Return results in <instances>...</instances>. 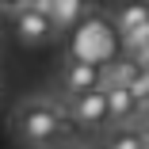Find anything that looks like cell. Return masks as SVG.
Masks as SVG:
<instances>
[{"label": "cell", "mask_w": 149, "mask_h": 149, "mask_svg": "<svg viewBox=\"0 0 149 149\" xmlns=\"http://www.w3.org/2000/svg\"><path fill=\"white\" fill-rule=\"evenodd\" d=\"M103 149H149V138L141 134V126H115Z\"/></svg>", "instance_id": "cell-9"}, {"label": "cell", "mask_w": 149, "mask_h": 149, "mask_svg": "<svg viewBox=\"0 0 149 149\" xmlns=\"http://www.w3.org/2000/svg\"><path fill=\"white\" fill-rule=\"evenodd\" d=\"M103 92H107V123H115V126H130V118L138 115L134 96L126 92V88H115V84H103Z\"/></svg>", "instance_id": "cell-6"}, {"label": "cell", "mask_w": 149, "mask_h": 149, "mask_svg": "<svg viewBox=\"0 0 149 149\" xmlns=\"http://www.w3.org/2000/svg\"><path fill=\"white\" fill-rule=\"evenodd\" d=\"M12 35L23 46H46L57 35L50 23V0H23V8L12 15Z\"/></svg>", "instance_id": "cell-3"}, {"label": "cell", "mask_w": 149, "mask_h": 149, "mask_svg": "<svg viewBox=\"0 0 149 149\" xmlns=\"http://www.w3.org/2000/svg\"><path fill=\"white\" fill-rule=\"evenodd\" d=\"M96 88H103V73H100V69H88V65L65 61V69H61V92H65L69 100L88 96V92H96Z\"/></svg>", "instance_id": "cell-5"}, {"label": "cell", "mask_w": 149, "mask_h": 149, "mask_svg": "<svg viewBox=\"0 0 149 149\" xmlns=\"http://www.w3.org/2000/svg\"><path fill=\"white\" fill-rule=\"evenodd\" d=\"M134 61H138V65H141V69H149V46H145V50H141V54H138V57H134Z\"/></svg>", "instance_id": "cell-12"}, {"label": "cell", "mask_w": 149, "mask_h": 149, "mask_svg": "<svg viewBox=\"0 0 149 149\" xmlns=\"http://www.w3.org/2000/svg\"><path fill=\"white\" fill-rule=\"evenodd\" d=\"M138 126H141V134L149 138V107H145V111H138Z\"/></svg>", "instance_id": "cell-11"}, {"label": "cell", "mask_w": 149, "mask_h": 149, "mask_svg": "<svg viewBox=\"0 0 149 149\" xmlns=\"http://www.w3.org/2000/svg\"><path fill=\"white\" fill-rule=\"evenodd\" d=\"M126 92L134 96V103H138V111H141V107L149 103V69H141V73L134 77V84L126 88Z\"/></svg>", "instance_id": "cell-10"}, {"label": "cell", "mask_w": 149, "mask_h": 149, "mask_svg": "<svg viewBox=\"0 0 149 149\" xmlns=\"http://www.w3.org/2000/svg\"><path fill=\"white\" fill-rule=\"evenodd\" d=\"M69 118L61 107H54L50 100H27L15 111V134L27 145H54L57 138L65 134Z\"/></svg>", "instance_id": "cell-2"}, {"label": "cell", "mask_w": 149, "mask_h": 149, "mask_svg": "<svg viewBox=\"0 0 149 149\" xmlns=\"http://www.w3.org/2000/svg\"><path fill=\"white\" fill-rule=\"evenodd\" d=\"M0 50H4V42H0Z\"/></svg>", "instance_id": "cell-13"}, {"label": "cell", "mask_w": 149, "mask_h": 149, "mask_svg": "<svg viewBox=\"0 0 149 149\" xmlns=\"http://www.w3.org/2000/svg\"><path fill=\"white\" fill-rule=\"evenodd\" d=\"M65 118H73V123L84 126V130L107 126V92H103V88H96V92H88V96L69 100V115H65Z\"/></svg>", "instance_id": "cell-4"}, {"label": "cell", "mask_w": 149, "mask_h": 149, "mask_svg": "<svg viewBox=\"0 0 149 149\" xmlns=\"http://www.w3.org/2000/svg\"><path fill=\"white\" fill-rule=\"evenodd\" d=\"M92 12L84 4V0H50V23H54V31H73V27Z\"/></svg>", "instance_id": "cell-7"}, {"label": "cell", "mask_w": 149, "mask_h": 149, "mask_svg": "<svg viewBox=\"0 0 149 149\" xmlns=\"http://www.w3.org/2000/svg\"><path fill=\"white\" fill-rule=\"evenodd\" d=\"M111 23L118 27V35H130L138 27L149 23V4H126V8H115L111 12Z\"/></svg>", "instance_id": "cell-8"}, {"label": "cell", "mask_w": 149, "mask_h": 149, "mask_svg": "<svg viewBox=\"0 0 149 149\" xmlns=\"http://www.w3.org/2000/svg\"><path fill=\"white\" fill-rule=\"evenodd\" d=\"M65 54L69 61L88 65V69H111L118 57H123V35L111 23L107 12H88L65 38Z\"/></svg>", "instance_id": "cell-1"}]
</instances>
